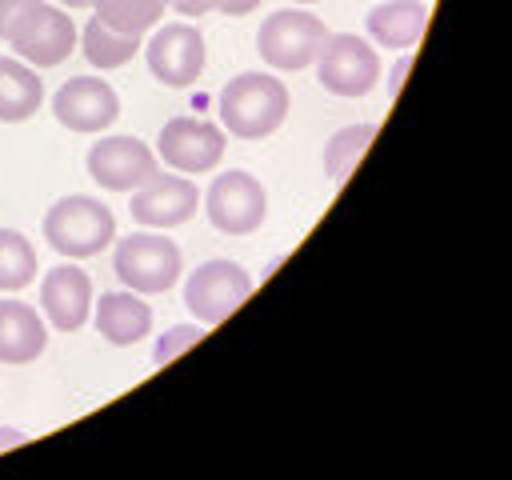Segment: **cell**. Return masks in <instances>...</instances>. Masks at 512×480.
I'll list each match as a JSON object with an SVG mask.
<instances>
[{
  "instance_id": "cell-1",
  "label": "cell",
  "mask_w": 512,
  "mask_h": 480,
  "mask_svg": "<svg viewBox=\"0 0 512 480\" xmlns=\"http://www.w3.org/2000/svg\"><path fill=\"white\" fill-rule=\"evenodd\" d=\"M220 128L240 140L272 136L288 116V88L268 72H240L216 96Z\"/></svg>"
},
{
  "instance_id": "cell-2",
  "label": "cell",
  "mask_w": 512,
  "mask_h": 480,
  "mask_svg": "<svg viewBox=\"0 0 512 480\" xmlns=\"http://www.w3.org/2000/svg\"><path fill=\"white\" fill-rule=\"evenodd\" d=\"M44 240L68 260L100 256L116 240V216L96 196H64L44 216Z\"/></svg>"
},
{
  "instance_id": "cell-3",
  "label": "cell",
  "mask_w": 512,
  "mask_h": 480,
  "mask_svg": "<svg viewBox=\"0 0 512 480\" xmlns=\"http://www.w3.org/2000/svg\"><path fill=\"white\" fill-rule=\"evenodd\" d=\"M112 272L120 276L124 288L140 296H160L180 280L184 256L164 232H128L124 240H116Z\"/></svg>"
},
{
  "instance_id": "cell-4",
  "label": "cell",
  "mask_w": 512,
  "mask_h": 480,
  "mask_svg": "<svg viewBox=\"0 0 512 480\" xmlns=\"http://www.w3.org/2000/svg\"><path fill=\"white\" fill-rule=\"evenodd\" d=\"M312 64H316V80L344 100L368 96L380 80V56L356 32H328Z\"/></svg>"
},
{
  "instance_id": "cell-5",
  "label": "cell",
  "mask_w": 512,
  "mask_h": 480,
  "mask_svg": "<svg viewBox=\"0 0 512 480\" xmlns=\"http://www.w3.org/2000/svg\"><path fill=\"white\" fill-rule=\"evenodd\" d=\"M328 28L320 16L304 12V8H280L272 16H264L260 32H256V52L284 72H300L316 60L320 44H324Z\"/></svg>"
},
{
  "instance_id": "cell-6",
  "label": "cell",
  "mask_w": 512,
  "mask_h": 480,
  "mask_svg": "<svg viewBox=\"0 0 512 480\" xmlns=\"http://www.w3.org/2000/svg\"><path fill=\"white\" fill-rule=\"evenodd\" d=\"M200 200H204V212H208L212 228L224 232V236H252L268 216V192L244 168H232V172L216 176L212 188Z\"/></svg>"
},
{
  "instance_id": "cell-7",
  "label": "cell",
  "mask_w": 512,
  "mask_h": 480,
  "mask_svg": "<svg viewBox=\"0 0 512 480\" xmlns=\"http://www.w3.org/2000/svg\"><path fill=\"white\" fill-rule=\"evenodd\" d=\"M252 292V276L236 260H204L184 280V308L196 316V324L212 328L228 320Z\"/></svg>"
},
{
  "instance_id": "cell-8",
  "label": "cell",
  "mask_w": 512,
  "mask_h": 480,
  "mask_svg": "<svg viewBox=\"0 0 512 480\" xmlns=\"http://www.w3.org/2000/svg\"><path fill=\"white\" fill-rule=\"evenodd\" d=\"M144 48V60H148V72L168 84V88H188L200 80L204 72V36L196 24L188 20H172V24H160Z\"/></svg>"
},
{
  "instance_id": "cell-9",
  "label": "cell",
  "mask_w": 512,
  "mask_h": 480,
  "mask_svg": "<svg viewBox=\"0 0 512 480\" xmlns=\"http://www.w3.org/2000/svg\"><path fill=\"white\" fill-rule=\"evenodd\" d=\"M224 128L200 116H172L160 136H156V160H164L168 168L196 176V172H212L224 156Z\"/></svg>"
},
{
  "instance_id": "cell-10",
  "label": "cell",
  "mask_w": 512,
  "mask_h": 480,
  "mask_svg": "<svg viewBox=\"0 0 512 480\" xmlns=\"http://www.w3.org/2000/svg\"><path fill=\"white\" fill-rule=\"evenodd\" d=\"M8 48H12L24 64H32V68H56V64H64L68 52L76 48V24H72V16H68L64 8L40 0V4L20 20V28L8 36Z\"/></svg>"
},
{
  "instance_id": "cell-11",
  "label": "cell",
  "mask_w": 512,
  "mask_h": 480,
  "mask_svg": "<svg viewBox=\"0 0 512 480\" xmlns=\"http://www.w3.org/2000/svg\"><path fill=\"white\" fill-rule=\"evenodd\" d=\"M88 176L108 192H132L160 172L156 152L136 136H104L88 148Z\"/></svg>"
},
{
  "instance_id": "cell-12",
  "label": "cell",
  "mask_w": 512,
  "mask_h": 480,
  "mask_svg": "<svg viewBox=\"0 0 512 480\" xmlns=\"http://www.w3.org/2000/svg\"><path fill=\"white\" fill-rule=\"evenodd\" d=\"M52 116L68 132H104L120 116V96L100 76H72L52 96Z\"/></svg>"
},
{
  "instance_id": "cell-13",
  "label": "cell",
  "mask_w": 512,
  "mask_h": 480,
  "mask_svg": "<svg viewBox=\"0 0 512 480\" xmlns=\"http://www.w3.org/2000/svg\"><path fill=\"white\" fill-rule=\"evenodd\" d=\"M200 208V188L188 176H164L156 172L152 180H144L140 188H132V220L144 228H176L184 220H192Z\"/></svg>"
},
{
  "instance_id": "cell-14",
  "label": "cell",
  "mask_w": 512,
  "mask_h": 480,
  "mask_svg": "<svg viewBox=\"0 0 512 480\" xmlns=\"http://www.w3.org/2000/svg\"><path fill=\"white\" fill-rule=\"evenodd\" d=\"M40 308L60 332H76L92 316V280L76 264H56L40 280Z\"/></svg>"
},
{
  "instance_id": "cell-15",
  "label": "cell",
  "mask_w": 512,
  "mask_h": 480,
  "mask_svg": "<svg viewBox=\"0 0 512 480\" xmlns=\"http://www.w3.org/2000/svg\"><path fill=\"white\" fill-rule=\"evenodd\" d=\"M48 348V328L40 312L24 300H0V364H32Z\"/></svg>"
},
{
  "instance_id": "cell-16",
  "label": "cell",
  "mask_w": 512,
  "mask_h": 480,
  "mask_svg": "<svg viewBox=\"0 0 512 480\" xmlns=\"http://www.w3.org/2000/svg\"><path fill=\"white\" fill-rule=\"evenodd\" d=\"M96 332L116 348H132L136 340H144L152 332V308L132 288L100 292V300H96Z\"/></svg>"
},
{
  "instance_id": "cell-17",
  "label": "cell",
  "mask_w": 512,
  "mask_h": 480,
  "mask_svg": "<svg viewBox=\"0 0 512 480\" xmlns=\"http://www.w3.org/2000/svg\"><path fill=\"white\" fill-rule=\"evenodd\" d=\"M428 24V4L420 0H384L368 12V36L388 52H408Z\"/></svg>"
},
{
  "instance_id": "cell-18",
  "label": "cell",
  "mask_w": 512,
  "mask_h": 480,
  "mask_svg": "<svg viewBox=\"0 0 512 480\" xmlns=\"http://www.w3.org/2000/svg\"><path fill=\"white\" fill-rule=\"evenodd\" d=\"M44 100V80L20 56H0V124L28 120Z\"/></svg>"
},
{
  "instance_id": "cell-19",
  "label": "cell",
  "mask_w": 512,
  "mask_h": 480,
  "mask_svg": "<svg viewBox=\"0 0 512 480\" xmlns=\"http://www.w3.org/2000/svg\"><path fill=\"white\" fill-rule=\"evenodd\" d=\"M96 20L120 36H144L148 28L160 24L164 16V0H92Z\"/></svg>"
},
{
  "instance_id": "cell-20",
  "label": "cell",
  "mask_w": 512,
  "mask_h": 480,
  "mask_svg": "<svg viewBox=\"0 0 512 480\" xmlns=\"http://www.w3.org/2000/svg\"><path fill=\"white\" fill-rule=\"evenodd\" d=\"M80 48H84V56H88L92 68L108 72V68L128 64V60L140 52V36H120V32L104 28V24L92 16V20L84 24V32H80Z\"/></svg>"
},
{
  "instance_id": "cell-21",
  "label": "cell",
  "mask_w": 512,
  "mask_h": 480,
  "mask_svg": "<svg viewBox=\"0 0 512 480\" xmlns=\"http://www.w3.org/2000/svg\"><path fill=\"white\" fill-rule=\"evenodd\" d=\"M372 136H376V124H372V120L340 128V132L324 144V176H328L332 184H344V180H348V172L356 168V160L368 152Z\"/></svg>"
},
{
  "instance_id": "cell-22",
  "label": "cell",
  "mask_w": 512,
  "mask_h": 480,
  "mask_svg": "<svg viewBox=\"0 0 512 480\" xmlns=\"http://www.w3.org/2000/svg\"><path fill=\"white\" fill-rule=\"evenodd\" d=\"M36 280V248L24 232L0 228V292H20Z\"/></svg>"
},
{
  "instance_id": "cell-23",
  "label": "cell",
  "mask_w": 512,
  "mask_h": 480,
  "mask_svg": "<svg viewBox=\"0 0 512 480\" xmlns=\"http://www.w3.org/2000/svg\"><path fill=\"white\" fill-rule=\"evenodd\" d=\"M200 336H204V324H176V328H168V332L156 340L152 360H156V364H172V360H176L184 348H192Z\"/></svg>"
},
{
  "instance_id": "cell-24",
  "label": "cell",
  "mask_w": 512,
  "mask_h": 480,
  "mask_svg": "<svg viewBox=\"0 0 512 480\" xmlns=\"http://www.w3.org/2000/svg\"><path fill=\"white\" fill-rule=\"evenodd\" d=\"M40 0H0V40L8 44V36L20 28V20L36 8Z\"/></svg>"
},
{
  "instance_id": "cell-25",
  "label": "cell",
  "mask_w": 512,
  "mask_h": 480,
  "mask_svg": "<svg viewBox=\"0 0 512 480\" xmlns=\"http://www.w3.org/2000/svg\"><path fill=\"white\" fill-rule=\"evenodd\" d=\"M212 12H224V16H248L252 8H260V0H208Z\"/></svg>"
},
{
  "instance_id": "cell-26",
  "label": "cell",
  "mask_w": 512,
  "mask_h": 480,
  "mask_svg": "<svg viewBox=\"0 0 512 480\" xmlns=\"http://www.w3.org/2000/svg\"><path fill=\"white\" fill-rule=\"evenodd\" d=\"M408 68H412V56L404 52L396 64H392V76H388V96H396L400 92V84H404V76H408Z\"/></svg>"
},
{
  "instance_id": "cell-27",
  "label": "cell",
  "mask_w": 512,
  "mask_h": 480,
  "mask_svg": "<svg viewBox=\"0 0 512 480\" xmlns=\"http://www.w3.org/2000/svg\"><path fill=\"white\" fill-rule=\"evenodd\" d=\"M168 8H176L180 16H204V12H212V4L208 0H164Z\"/></svg>"
},
{
  "instance_id": "cell-28",
  "label": "cell",
  "mask_w": 512,
  "mask_h": 480,
  "mask_svg": "<svg viewBox=\"0 0 512 480\" xmlns=\"http://www.w3.org/2000/svg\"><path fill=\"white\" fill-rule=\"evenodd\" d=\"M28 436L20 432V428H0V452H8V448H20Z\"/></svg>"
},
{
  "instance_id": "cell-29",
  "label": "cell",
  "mask_w": 512,
  "mask_h": 480,
  "mask_svg": "<svg viewBox=\"0 0 512 480\" xmlns=\"http://www.w3.org/2000/svg\"><path fill=\"white\" fill-rule=\"evenodd\" d=\"M56 4H68V8H92V0H56Z\"/></svg>"
},
{
  "instance_id": "cell-30",
  "label": "cell",
  "mask_w": 512,
  "mask_h": 480,
  "mask_svg": "<svg viewBox=\"0 0 512 480\" xmlns=\"http://www.w3.org/2000/svg\"><path fill=\"white\" fill-rule=\"evenodd\" d=\"M292 4H316V0H292Z\"/></svg>"
}]
</instances>
